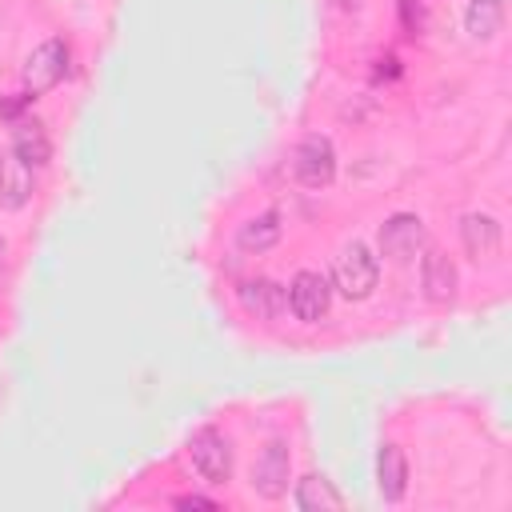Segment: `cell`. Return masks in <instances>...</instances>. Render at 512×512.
I'll return each instance as SVG.
<instances>
[{
    "label": "cell",
    "instance_id": "4",
    "mask_svg": "<svg viewBox=\"0 0 512 512\" xmlns=\"http://www.w3.org/2000/svg\"><path fill=\"white\" fill-rule=\"evenodd\" d=\"M188 460L204 484H228L232 476V444L216 428H200L188 440Z\"/></svg>",
    "mask_w": 512,
    "mask_h": 512
},
{
    "label": "cell",
    "instance_id": "14",
    "mask_svg": "<svg viewBox=\"0 0 512 512\" xmlns=\"http://www.w3.org/2000/svg\"><path fill=\"white\" fill-rule=\"evenodd\" d=\"M292 500H296V508H304V512H316V508H332V512H336V508H344V496H340V492L332 488V480L320 476V472L296 480Z\"/></svg>",
    "mask_w": 512,
    "mask_h": 512
},
{
    "label": "cell",
    "instance_id": "7",
    "mask_svg": "<svg viewBox=\"0 0 512 512\" xmlns=\"http://www.w3.org/2000/svg\"><path fill=\"white\" fill-rule=\"evenodd\" d=\"M288 480H292L288 444H284V440L264 444V452L256 456V468H252V488H256L264 500H280V496L288 492Z\"/></svg>",
    "mask_w": 512,
    "mask_h": 512
},
{
    "label": "cell",
    "instance_id": "12",
    "mask_svg": "<svg viewBox=\"0 0 512 512\" xmlns=\"http://www.w3.org/2000/svg\"><path fill=\"white\" fill-rule=\"evenodd\" d=\"M460 236H464L468 256H476V260H488V256L500 252V220L488 216V212H472V216H464Z\"/></svg>",
    "mask_w": 512,
    "mask_h": 512
},
{
    "label": "cell",
    "instance_id": "3",
    "mask_svg": "<svg viewBox=\"0 0 512 512\" xmlns=\"http://www.w3.org/2000/svg\"><path fill=\"white\" fill-rule=\"evenodd\" d=\"M284 292H288V308H292V316L300 324H320L328 316V308H332V284H328L324 272L304 268V272H296L288 280Z\"/></svg>",
    "mask_w": 512,
    "mask_h": 512
},
{
    "label": "cell",
    "instance_id": "1",
    "mask_svg": "<svg viewBox=\"0 0 512 512\" xmlns=\"http://www.w3.org/2000/svg\"><path fill=\"white\" fill-rule=\"evenodd\" d=\"M376 280H380V260H376L372 248L360 244V240L344 244L340 256L332 260V288H336L340 296H348V300H364V296H372Z\"/></svg>",
    "mask_w": 512,
    "mask_h": 512
},
{
    "label": "cell",
    "instance_id": "17",
    "mask_svg": "<svg viewBox=\"0 0 512 512\" xmlns=\"http://www.w3.org/2000/svg\"><path fill=\"white\" fill-rule=\"evenodd\" d=\"M176 508H216V500H208V496H180Z\"/></svg>",
    "mask_w": 512,
    "mask_h": 512
},
{
    "label": "cell",
    "instance_id": "15",
    "mask_svg": "<svg viewBox=\"0 0 512 512\" xmlns=\"http://www.w3.org/2000/svg\"><path fill=\"white\" fill-rule=\"evenodd\" d=\"M464 28L472 40H492L504 28V0H468Z\"/></svg>",
    "mask_w": 512,
    "mask_h": 512
},
{
    "label": "cell",
    "instance_id": "9",
    "mask_svg": "<svg viewBox=\"0 0 512 512\" xmlns=\"http://www.w3.org/2000/svg\"><path fill=\"white\" fill-rule=\"evenodd\" d=\"M420 292L428 304H448L456 296V264L440 248H428L420 256Z\"/></svg>",
    "mask_w": 512,
    "mask_h": 512
},
{
    "label": "cell",
    "instance_id": "5",
    "mask_svg": "<svg viewBox=\"0 0 512 512\" xmlns=\"http://www.w3.org/2000/svg\"><path fill=\"white\" fill-rule=\"evenodd\" d=\"M292 176L304 188H328L336 176V148L328 136H304L292 152Z\"/></svg>",
    "mask_w": 512,
    "mask_h": 512
},
{
    "label": "cell",
    "instance_id": "10",
    "mask_svg": "<svg viewBox=\"0 0 512 512\" xmlns=\"http://www.w3.org/2000/svg\"><path fill=\"white\" fill-rule=\"evenodd\" d=\"M236 292H240V304H244L252 316H260V320H276V316L288 308V292H284V284H276V280H244Z\"/></svg>",
    "mask_w": 512,
    "mask_h": 512
},
{
    "label": "cell",
    "instance_id": "16",
    "mask_svg": "<svg viewBox=\"0 0 512 512\" xmlns=\"http://www.w3.org/2000/svg\"><path fill=\"white\" fill-rule=\"evenodd\" d=\"M276 240H280V216L276 212H260V216L244 220L240 232H236V244L244 252H268Z\"/></svg>",
    "mask_w": 512,
    "mask_h": 512
},
{
    "label": "cell",
    "instance_id": "11",
    "mask_svg": "<svg viewBox=\"0 0 512 512\" xmlns=\"http://www.w3.org/2000/svg\"><path fill=\"white\" fill-rule=\"evenodd\" d=\"M376 488L388 504L404 500V492H408V460L396 444H384L380 456H376Z\"/></svg>",
    "mask_w": 512,
    "mask_h": 512
},
{
    "label": "cell",
    "instance_id": "13",
    "mask_svg": "<svg viewBox=\"0 0 512 512\" xmlns=\"http://www.w3.org/2000/svg\"><path fill=\"white\" fill-rule=\"evenodd\" d=\"M12 152H16L24 164L44 168L48 156H52V140H48L44 124H40V120H20L16 132H12Z\"/></svg>",
    "mask_w": 512,
    "mask_h": 512
},
{
    "label": "cell",
    "instance_id": "6",
    "mask_svg": "<svg viewBox=\"0 0 512 512\" xmlns=\"http://www.w3.org/2000/svg\"><path fill=\"white\" fill-rule=\"evenodd\" d=\"M64 72H68V44L64 40H44L24 60V88H28V96H40V92L56 88L64 80Z\"/></svg>",
    "mask_w": 512,
    "mask_h": 512
},
{
    "label": "cell",
    "instance_id": "2",
    "mask_svg": "<svg viewBox=\"0 0 512 512\" xmlns=\"http://www.w3.org/2000/svg\"><path fill=\"white\" fill-rule=\"evenodd\" d=\"M380 252L396 264H412L424 244H428V232H424V220L416 212H392L384 224H380Z\"/></svg>",
    "mask_w": 512,
    "mask_h": 512
},
{
    "label": "cell",
    "instance_id": "8",
    "mask_svg": "<svg viewBox=\"0 0 512 512\" xmlns=\"http://www.w3.org/2000/svg\"><path fill=\"white\" fill-rule=\"evenodd\" d=\"M36 192V168L24 164L16 152L0 156V208L20 212Z\"/></svg>",
    "mask_w": 512,
    "mask_h": 512
}]
</instances>
